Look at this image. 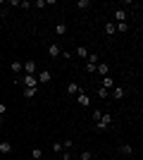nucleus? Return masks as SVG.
<instances>
[{
	"instance_id": "obj_1",
	"label": "nucleus",
	"mask_w": 143,
	"mask_h": 160,
	"mask_svg": "<svg viewBox=\"0 0 143 160\" xmlns=\"http://www.w3.org/2000/svg\"><path fill=\"white\" fill-rule=\"evenodd\" d=\"M110 124H112V115H110V112H102L100 117H98V122H95V129H98V132H105Z\"/></svg>"
},
{
	"instance_id": "obj_2",
	"label": "nucleus",
	"mask_w": 143,
	"mask_h": 160,
	"mask_svg": "<svg viewBox=\"0 0 143 160\" xmlns=\"http://www.w3.org/2000/svg\"><path fill=\"white\" fill-rule=\"evenodd\" d=\"M21 84H24V88H38V81H36V77H34V74H24Z\"/></svg>"
},
{
	"instance_id": "obj_3",
	"label": "nucleus",
	"mask_w": 143,
	"mask_h": 160,
	"mask_svg": "<svg viewBox=\"0 0 143 160\" xmlns=\"http://www.w3.org/2000/svg\"><path fill=\"white\" fill-rule=\"evenodd\" d=\"M50 79H53V74L48 72V69H38V72H36V81H38V84H48Z\"/></svg>"
},
{
	"instance_id": "obj_4",
	"label": "nucleus",
	"mask_w": 143,
	"mask_h": 160,
	"mask_svg": "<svg viewBox=\"0 0 143 160\" xmlns=\"http://www.w3.org/2000/svg\"><path fill=\"white\" fill-rule=\"evenodd\" d=\"M76 103H79L81 108H88V105H91V98H88V93H86V91H79V96H76Z\"/></svg>"
},
{
	"instance_id": "obj_5",
	"label": "nucleus",
	"mask_w": 143,
	"mask_h": 160,
	"mask_svg": "<svg viewBox=\"0 0 143 160\" xmlns=\"http://www.w3.org/2000/svg\"><path fill=\"white\" fill-rule=\"evenodd\" d=\"M36 72H38V62H34V60L24 62V74H34L36 77Z\"/></svg>"
},
{
	"instance_id": "obj_6",
	"label": "nucleus",
	"mask_w": 143,
	"mask_h": 160,
	"mask_svg": "<svg viewBox=\"0 0 143 160\" xmlns=\"http://www.w3.org/2000/svg\"><path fill=\"white\" fill-rule=\"evenodd\" d=\"M60 53H62L60 43H50V46H48V55H50V58H60Z\"/></svg>"
},
{
	"instance_id": "obj_7",
	"label": "nucleus",
	"mask_w": 143,
	"mask_h": 160,
	"mask_svg": "<svg viewBox=\"0 0 143 160\" xmlns=\"http://www.w3.org/2000/svg\"><path fill=\"white\" fill-rule=\"evenodd\" d=\"M100 86H102V88H107V91H112L117 84H115V79H112V77H102V79H100Z\"/></svg>"
},
{
	"instance_id": "obj_8",
	"label": "nucleus",
	"mask_w": 143,
	"mask_h": 160,
	"mask_svg": "<svg viewBox=\"0 0 143 160\" xmlns=\"http://www.w3.org/2000/svg\"><path fill=\"white\" fill-rule=\"evenodd\" d=\"M126 17H129L126 10H122V7H117V10H115V24H117V22H126Z\"/></svg>"
},
{
	"instance_id": "obj_9",
	"label": "nucleus",
	"mask_w": 143,
	"mask_h": 160,
	"mask_svg": "<svg viewBox=\"0 0 143 160\" xmlns=\"http://www.w3.org/2000/svg\"><path fill=\"white\" fill-rule=\"evenodd\" d=\"M12 153V143L10 141H0V155H10Z\"/></svg>"
},
{
	"instance_id": "obj_10",
	"label": "nucleus",
	"mask_w": 143,
	"mask_h": 160,
	"mask_svg": "<svg viewBox=\"0 0 143 160\" xmlns=\"http://www.w3.org/2000/svg\"><path fill=\"white\" fill-rule=\"evenodd\" d=\"M79 91H83L79 84H74V81H72V84H67V93H69V96H79Z\"/></svg>"
},
{
	"instance_id": "obj_11",
	"label": "nucleus",
	"mask_w": 143,
	"mask_h": 160,
	"mask_svg": "<svg viewBox=\"0 0 143 160\" xmlns=\"http://www.w3.org/2000/svg\"><path fill=\"white\" fill-rule=\"evenodd\" d=\"M95 72L100 74V79H102V77H110V65H98V67H95Z\"/></svg>"
},
{
	"instance_id": "obj_12",
	"label": "nucleus",
	"mask_w": 143,
	"mask_h": 160,
	"mask_svg": "<svg viewBox=\"0 0 143 160\" xmlns=\"http://www.w3.org/2000/svg\"><path fill=\"white\" fill-rule=\"evenodd\" d=\"M10 69H12L14 74H19V72H24V62H19V60H14L12 65H10Z\"/></svg>"
},
{
	"instance_id": "obj_13",
	"label": "nucleus",
	"mask_w": 143,
	"mask_h": 160,
	"mask_svg": "<svg viewBox=\"0 0 143 160\" xmlns=\"http://www.w3.org/2000/svg\"><path fill=\"white\" fill-rule=\"evenodd\" d=\"M112 96H115V98H117V100H122V98H124V96H126V91H124V88H122V86H115V88H112Z\"/></svg>"
},
{
	"instance_id": "obj_14",
	"label": "nucleus",
	"mask_w": 143,
	"mask_h": 160,
	"mask_svg": "<svg viewBox=\"0 0 143 160\" xmlns=\"http://www.w3.org/2000/svg\"><path fill=\"white\" fill-rule=\"evenodd\" d=\"M76 55H79L81 60H86V58H88V48L86 46H76Z\"/></svg>"
},
{
	"instance_id": "obj_15",
	"label": "nucleus",
	"mask_w": 143,
	"mask_h": 160,
	"mask_svg": "<svg viewBox=\"0 0 143 160\" xmlns=\"http://www.w3.org/2000/svg\"><path fill=\"white\" fill-rule=\"evenodd\" d=\"M115 31L126 33V31H129V24H126V22H117V24H115Z\"/></svg>"
},
{
	"instance_id": "obj_16",
	"label": "nucleus",
	"mask_w": 143,
	"mask_h": 160,
	"mask_svg": "<svg viewBox=\"0 0 143 160\" xmlns=\"http://www.w3.org/2000/svg\"><path fill=\"white\" fill-rule=\"evenodd\" d=\"M119 153H122V155H131V153H134V148H131L129 143H122V146H119Z\"/></svg>"
},
{
	"instance_id": "obj_17",
	"label": "nucleus",
	"mask_w": 143,
	"mask_h": 160,
	"mask_svg": "<svg viewBox=\"0 0 143 160\" xmlns=\"http://www.w3.org/2000/svg\"><path fill=\"white\" fill-rule=\"evenodd\" d=\"M105 33H107V36H115V22H107V24H105Z\"/></svg>"
},
{
	"instance_id": "obj_18",
	"label": "nucleus",
	"mask_w": 143,
	"mask_h": 160,
	"mask_svg": "<svg viewBox=\"0 0 143 160\" xmlns=\"http://www.w3.org/2000/svg\"><path fill=\"white\" fill-rule=\"evenodd\" d=\"M55 33H57V36H64V33H67V27H64V24H57V27H55Z\"/></svg>"
},
{
	"instance_id": "obj_19",
	"label": "nucleus",
	"mask_w": 143,
	"mask_h": 160,
	"mask_svg": "<svg viewBox=\"0 0 143 160\" xmlns=\"http://www.w3.org/2000/svg\"><path fill=\"white\" fill-rule=\"evenodd\" d=\"M31 155H34V160H41L43 158V151H41V148H31Z\"/></svg>"
},
{
	"instance_id": "obj_20",
	"label": "nucleus",
	"mask_w": 143,
	"mask_h": 160,
	"mask_svg": "<svg viewBox=\"0 0 143 160\" xmlns=\"http://www.w3.org/2000/svg\"><path fill=\"white\" fill-rule=\"evenodd\" d=\"M76 7H79V10H88L91 2H88V0H79V2H76Z\"/></svg>"
},
{
	"instance_id": "obj_21",
	"label": "nucleus",
	"mask_w": 143,
	"mask_h": 160,
	"mask_svg": "<svg viewBox=\"0 0 143 160\" xmlns=\"http://www.w3.org/2000/svg\"><path fill=\"white\" fill-rule=\"evenodd\" d=\"M107 96H110V91H107V88L98 86V98H107Z\"/></svg>"
},
{
	"instance_id": "obj_22",
	"label": "nucleus",
	"mask_w": 143,
	"mask_h": 160,
	"mask_svg": "<svg viewBox=\"0 0 143 160\" xmlns=\"http://www.w3.org/2000/svg\"><path fill=\"white\" fill-rule=\"evenodd\" d=\"M86 60H88V65H98V55H95V53H88V58H86Z\"/></svg>"
},
{
	"instance_id": "obj_23",
	"label": "nucleus",
	"mask_w": 143,
	"mask_h": 160,
	"mask_svg": "<svg viewBox=\"0 0 143 160\" xmlns=\"http://www.w3.org/2000/svg\"><path fill=\"white\" fill-rule=\"evenodd\" d=\"M24 96H26V98H34V96H36V88H24Z\"/></svg>"
},
{
	"instance_id": "obj_24",
	"label": "nucleus",
	"mask_w": 143,
	"mask_h": 160,
	"mask_svg": "<svg viewBox=\"0 0 143 160\" xmlns=\"http://www.w3.org/2000/svg\"><path fill=\"white\" fill-rule=\"evenodd\" d=\"M91 158H93V153H91V151H83V153H81V160H91Z\"/></svg>"
},
{
	"instance_id": "obj_25",
	"label": "nucleus",
	"mask_w": 143,
	"mask_h": 160,
	"mask_svg": "<svg viewBox=\"0 0 143 160\" xmlns=\"http://www.w3.org/2000/svg\"><path fill=\"white\" fill-rule=\"evenodd\" d=\"M72 146H74V141H62V148H64V151H69Z\"/></svg>"
},
{
	"instance_id": "obj_26",
	"label": "nucleus",
	"mask_w": 143,
	"mask_h": 160,
	"mask_svg": "<svg viewBox=\"0 0 143 160\" xmlns=\"http://www.w3.org/2000/svg\"><path fill=\"white\" fill-rule=\"evenodd\" d=\"M53 151H55V153H60V151H62V143H60V141H55V143H53Z\"/></svg>"
},
{
	"instance_id": "obj_27",
	"label": "nucleus",
	"mask_w": 143,
	"mask_h": 160,
	"mask_svg": "<svg viewBox=\"0 0 143 160\" xmlns=\"http://www.w3.org/2000/svg\"><path fill=\"white\" fill-rule=\"evenodd\" d=\"M62 160H72V151H64V153H62Z\"/></svg>"
},
{
	"instance_id": "obj_28",
	"label": "nucleus",
	"mask_w": 143,
	"mask_h": 160,
	"mask_svg": "<svg viewBox=\"0 0 143 160\" xmlns=\"http://www.w3.org/2000/svg\"><path fill=\"white\" fill-rule=\"evenodd\" d=\"M5 112H7V108H5V103H0V117H5Z\"/></svg>"
},
{
	"instance_id": "obj_29",
	"label": "nucleus",
	"mask_w": 143,
	"mask_h": 160,
	"mask_svg": "<svg viewBox=\"0 0 143 160\" xmlns=\"http://www.w3.org/2000/svg\"><path fill=\"white\" fill-rule=\"evenodd\" d=\"M0 17H5V10H0Z\"/></svg>"
},
{
	"instance_id": "obj_30",
	"label": "nucleus",
	"mask_w": 143,
	"mask_h": 160,
	"mask_svg": "<svg viewBox=\"0 0 143 160\" xmlns=\"http://www.w3.org/2000/svg\"><path fill=\"white\" fill-rule=\"evenodd\" d=\"M0 160H2V155H0Z\"/></svg>"
},
{
	"instance_id": "obj_31",
	"label": "nucleus",
	"mask_w": 143,
	"mask_h": 160,
	"mask_svg": "<svg viewBox=\"0 0 143 160\" xmlns=\"http://www.w3.org/2000/svg\"><path fill=\"white\" fill-rule=\"evenodd\" d=\"M41 160H45V158H41Z\"/></svg>"
}]
</instances>
